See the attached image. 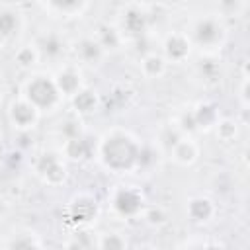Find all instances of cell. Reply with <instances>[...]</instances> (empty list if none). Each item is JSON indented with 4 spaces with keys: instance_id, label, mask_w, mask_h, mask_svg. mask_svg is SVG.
Segmentation results:
<instances>
[{
    "instance_id": "d4e9b609",
    "label": "cell",
    "mask_w": 250,
    "mask_h": 250,
    "mask_svg": "<svg viewBox=\"0 0 250 250\" xmlns=\"http://www.w3.org/2000/svg\"><path fill=\"white\" fill-rule=\"evenodd\" d=\"M6 246L8 248H41L43 242L33 232H21V234H14V238L8 240Z\"/></svg>"
},
{
    "instance_id": "5bb4252c",
    "label": "cell",
    "mask_w": 250,
    "mask_h": 250,
    "mask_svg": "<svg viewBox=\"0 0 250 250\" xmlns=\"http://www.w3.org/2000/svg\"><path fill=\"white\" fill-rule=\"evenodd\" d=\"M186 213H188L189 221H193V223H209L217 215V205L213 199H209L205 195H195L188 201Z\"/></svg>"
},
{
    "instance_id": "7402d4cb",
    "label": "cell",
    "mask_w": 250,
    "mask_h": 250,
    "mask_svg": "<svg viewBox=\"0 0 250 250\" xmlns=\"http://www.w3.org/2000/svg\"><path fill=\"white\" fill-rule=\"evenodd\" d=\"M39 59H41V57H39V51H37V47H35L33 43L21 45V47H18L16 53H14L16 64H18L20 68H23V70L33 68V66L39 62Z\"/></svg>"
},
{
    "instance_id": "6da1fadb",
    "label": "cell",
    "mask_w": 250,
    "mask_h": 250,
    "mask_svg": "<svg viewBox=\"0 0 250 250\" xmlns=\"http://www.w3.org/2000/svg\"><path fill=\"white\" fill-rule=\"evenodd\" d=\"M143 143L127 129L115 127L105 131L96 143V156L102 166L113 174H129L137 170Z\"/></svg>"
},
{
    "instance_id": "ac0fdd59",
    "label": "cell",
    "mask_w": 250,
    "mask_h": 250,
    "mask_svg": "<svg viewBox=\"0 0 250 250\" xmlns=\"http://www.w3.org/2000/svg\"><path fill=\"white\" fill-rule=\"evenodd\" d=\"M21 16L12 8H0V43L12 41L21 31Z\"/></svg>"
},
{
    "instance_id": "9a60e30c",
    "label": "cell",
    "mask_w": 250,
    "mask_h": 250,
    "mask_svg": "<svg viewBox=\"0 0 250 250\" xmlns=\"http://www.w3.org/2000/svg\"><path fill=\"white\" fill-rule=\"evenodd\" d=\"M191 113H193L195 129H197V131H203V133L211 131V129L217 125V121L221 119L219 107H217L213 102H199V104L191 109Z\"/></svg>"
},
{
    "instance_id": "30bf717a",
    "label": "cell",
    "mask_w": 250,
    "mask_h": 250,
    "mask_svg": "<svg viewBox=\"0 0 250 250\" xmlns=\"http://www.w3.org/2000/svg\"><path fill=\"white\" fill-rule=\"evenodd\" d=\"M62 156L74 162H86L92 156H96V143L88 139L84 133L68 137L64 139V145H62Z\"/></svg>"
},
{
    "instance_id": "f1b7e54d",
    "label": "cell",
    "mask_w": 250,
    "mask_h": 250,
    "mask_svg": "<svg viewBox=\"0 0 250 250\" xmlns=\"http://www.w3.org/2000/svg\"><path fill=\"white\" fill-rule=\"evenodd\" d=\"M0 104H2V90H0Z\"/></svg>"
},
{
    "instance_id": "52a82bcc",
    "label": "cell",
    "mask_w": 250,
    "mask_h": 250,
    "mask_svg": "<svg viewBox=\"0 0 250 250\" xmlns=\"http://www.w3.org/2000/svg\"><path fill=\"white\" fill-rule=\"evenodd\" d=\"M100 205L92 193H76L68 203V221L76 227H88L98 217Z\"/></svg>"
},
{
    "instance_id": "e0dca14e",
    "label": "cell",
    "mask_w": 250,
    "mask_h": 250,
    "mask_svg": "<svg viewBox=\"0 0 250 250\" xmlns=\"http://www.w3.org/2000/svg\"><path fill=\"white\" fill-rule=\"evenodd\" d=\"M94 37L105 53L107 51H117L125 43V37H123L121 29L115 27V25H109V23H100L94 31Z\"/></svg>"
},
{
    "instance_id": "9c48e42d",
    "label": "cell",
    "mask_w": 250,
    "mask_h": 250,
    "mask_svg": "<svg viewBox=\"0 0 250 250\" xmlns=\"http://www.w3.org/2000/svg\"><path fill=\"white\" fill-rule=\"evenodd\" d=\"M55 84L61 92V96L64 100L72 98L82 86H84V80H82V70L78 68V62H64L55 74Z\"/></svg>"
},
{
    "instance_id": "484cf974",
    "label": "cell",
    "mask_w": 250,
    "mask_h": 250,
    "mask_svg": "<svg viewBox=\"0 0 250 250\" xmlns=\"http://www.w3.org/2000/svg\"><path fill=\"white\" fill-rule=\"evenodd\" d=\"M143 217L150 225H162V223H166V213H164L162 207H146V209H143Z\"/></svg>"
},
{
    "instance_id": "4fadbf2b",
    "label": "cell",
    "mask_w": 250,
    "mask_h": 250,
    "mask_svg": "<svg viewBox=\"0 0 250 250\" xmlns=\"http://www.w3.org/2000/svg\"><path fill=\"white\" fill-rule=\"evenodd\" d=\"M170 152H172L174 162H178L180 166H191V164L199 158V145L195 143L193 137L182 135V137L170 146Z\"/></svg>"
},
{
    "instance_id": "8fae6325",
    "label": "cell",
    "mask_w": 250,
    "mask_h": 250,
    "mask_svg": "<svg viewBox=\"0 0 250 250\" xmlns=\"http://www.w3.org/2000/svg\"><path fill=\"white\" fill-rule=\"evenodd\" d=\"M70 51L74 55V59L82 64H100V61L105 57V51L102 49V45L96 41L94 35H86L76 39L70 45Z\"/></svg>"
},
{
    "instance_id": "5b68a950",
    "label": "cell",
    "mask_w": 250,
    "mask_h": 250,
    "mask_svg": "<svg viewBox=\"0 0 250 250\" xmlns=\"http://www.w3.org/2000/svg\"><path fill=\"white\" fill-rule=\"evenodd\" d=\"M39 117H41L39 109L21 94L16 100H12L8 105V119L18 133H29L37 125Z\"/></svg>"
},
{
    "instance_id": "4316f807",
    "label": "cell",
    "mask_w": 250,
    "mask_h": 250,
    "mask_svg": "<svg viewBox=\"0 0 250 250\" xmlns=\"http://www.w3.org/2000/svg\"><path fill=\"white\" fill-rule=\"evenodd\" d=\"M240 4H242V0H219V8H221V14L223 16L234 14L240 8Z\"/></svg>"
},
{
    "instance_id": "f546056e",
    "label": "cell",
    "mask_w": 250,
    "mask_h": 250,
    "mask_svg": "<svg viewBox=\"0 0 250 250\" xmlns=\"http://www.w3.org/2000/svg\"><path fill=\"white\" fill-rule=\"evenodd\" d=\"M0 127H2V115H0Z\"/></svg>"
},
{
    "instance_id": "d6986e66",
    "label": "cell",
    "mask_w": 250,
    "mask_h": 250,
    "mask_svg": "<svg viewBox=\"0 0 250 250\" xmlns=\"http://www.w3.org/2000/svg\"><path fill=\"white\" fill-rule=\"evenodd\" d=\"M68 102L72 104V109H74L76 115H88V113L96 111L98 105H100L98 94L92 88H86V86H82L72 98H68Z\"/></svg>"
},
{
    "instance_id": "7c38bea8",
    "label": "cell",
    "mask_w": 250,
    "mask_h": 250,
    "mask_svg": "<svg viewBox=\"0 0 250 250\" xmlns=\"http://www.w3.org/2000/svg\"><path fill=\"white\" fill-rule=\"evenodd\" d=\"M33 45L37 47L39 57H47V59H53V61L61 59L66 53V49H70V45L64 41V37L57 31H49V33L39 35L33 41Z\"/></svg>"
},
{
    "instance_id": "ffe728a7",
    "label": "cell",
    "mask_w": 250,
    "mask_h": 250,
    "mask_svg": "<svg viewBox=\"0 0 250 250\" xmlns=\"http://www.w3.org/2000/svg\"><path fill=\"white\" fill-rule=\"evenodd\" d=\"M45 8L61 18H74L82 14V10L88 6L90 0H41Z\"/></svg>"
},
{
    "instance_id": "7a4b0ae2",
    "label": "cell",
    "mask_w": 250,
    "mask_h": 250,
    "mask_svg": "<svg viewBox=\"0 0 250 250\" xmlns=\"http://www.w3.org/2000/svg\"><path fill=\"white\" fill-rule=\"evenodd\" d=\"M186 33L189 35L191 45L207 55H215L217 51H221L229 35L223 18L215 14H205L195 18Z\"/></svg>"
},
{
    "instance_id": "277c9868",
    "label": "cell",
    "mask_w": 250,
    "mask_h": 250,
    "mask_svg": "<svg viewBox=\"0 0 250 250\" xmlns=\"http://www.w3.org/2000/svg\"><path fill=\"white\" fill-rule=\"evenodd\" d=\"M109 205H111V211L117 217L133 219V217L143 213V209H145V195H143L141 188L129 186V184H121V186H115L111 189Z\"/></svg>"
},
{
    "instance_id": "2e32d148",
    "label": "cell",
    "mask_w": 250,
    "mask_h": 250,
    "mask_svg": "<svg viewBox=\"0 0 250 250\" xmlns=\"http://www.w3.org/2000/svg\"><path fill=\"white\" fill-rule=\"evenodd\" d=\"M121 33L123 37L127 35H141L146 27V14L139 8V6H129L125 12H123V18H121Z\"/></svg>"
},
{
    "instance_id": "ba28073f",
    "label": "cell",
    "mask_w": 250,
    "mask_h": 250,
    "mask_svg": "<svg viewBox=\"0 0 250 250\" xmlns=\"http://www.w3.org/2000/svg\"><path fill=\"white\" fill-rule=\"evenodd\" d=\"M191 51H193V45L186 31H170L162 43V57L174 64L186 62Z\"/></svg>"
},
{
    "instance_id": "44dd1931",
    "label": "cell",
    "mask_w": 250,
    "mask_h": 250,
    "mask_svg": "<svg viewBox=\"0 0 250 250\" xmlns=\"http://www.w3.org/2000/svg\"><path fill=\"white\" fill-rule=\"evenodd\" d=\"M168 68V61L158 53H146L141 59V72L146 78H160Z\"/></svg>"
},
{
    "instance_id": "83f0119b",
    "label": "cell",
    "mask_w": 250,
    "mask_h": 250,
    "mask_svg": "<svg viewBox=\"0 0 250 250\" xmlns=\"http://www.w3.org/2000/svg\"><path fill=\"white\" fill-rule=\"evenodd\" d=\"M238 102L242 105V111L248 109V76L244 74L240 80V94H238Z\"/></svg>"
},
{
    "instance_id": "cb8c5ba5",
    "label": "cell",
    "mask_w": 250,
    "mask_h": 250,
    "mask_svg": "<svg viewBox=\"0 0 250 250\" xmlns=\"http://www.w3.org/2000/svg\"><path fill=\"white\" fill-rule=\"evenodd\" d=\"M96 246L98 248H109V250H121V248H127V238L123 234H117V232H102L96 238Z\"/></svg>"
},
{
    "instance_id": "3957f363",
    "label": "cell",
    "mask_w": 250,
    "mask_h": 250,
    "mask_svg": "<svg viewBox=\"0 0 250 250\" xmlns=\"http://www.w3.org/2000/svg\"><path fill=\"white\" fill-rule=\"evenodd\" d=\"M21 96H25L39 109L41 115L57 111L64 102V98L61 96V92L55 84V78L51 74H45V72L31 74L27 78V82L23 84Z\"/></svg>"
},
{
    "instance_id": "8992f818",
    "label": "cell",
    "mask_w": 250,
    "mask_h": 250,
    "mask_svg": "<svg viewBox=\"0 0 250 250\" xmlns=\"http://www.w3.org/2000/svg\"><path fill=\"white\" fill-rule=\"evenodd\" d=\"M35 172L47 186H61L64 184L68 170L62 158V152L47 150L35 160Z\"/></svg>"
},
{
    "instance_id": "603a6c76",
    "label": "cell",
    "mask_w": 250,
    "mask_h": 250,
    "mask_svg": "<svg viewBox=\"0 0 250 250\" xmlns=\"http://www.w3.org/2000/svg\"><path fill=\"white\" fill-rule=\"evenodd\" d=\"M213 129H215V133L221 141L229 143V141L236 139V135H238V121L230 119V117H225V119H219Z\"/></svg>"
}]
</instances>
